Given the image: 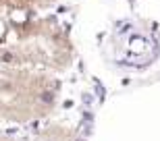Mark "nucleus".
<instances>
[{
  "label": "nucleus",
  "instance_id": "1",
  "mask_svg": "<svg viewBox=\"0 0 160 141\" xmlns=\"http://www.w3.org/2000/svg\"><path fill=\"white\" fill-rule=\"evenodd\" d=\"M71 62V40L54 19L0 6V66L56 77Z\"/></svg>",
  "mask_w": 160,
  "mask_h": 141
},
{
  "label": "nucleus",
  "instance_id": "2",
  "mask_svg": "<svg viewBox=\"0 0 160 141\" xmlns=\"http://www.w3.org/2000/svg\"><path fill=\"white\" fill-rule=\"evenodd\" d=\"M58 79L25 69L0 66V124L46 120L58 104Z\"/></svg>",
  "mask_w": 160,
  "mask_h": 141
},
{
  "label": "nucleus",
  "instance_id": "3",
  "mask_svg": "<svg viewBox=\"0 0 160 141\" xmlns=\"http://www.w3.org/2000/svg\"><path fill=\"white\" fill-rule=\"evenodd\" d=\"M31 141H85V139L79 133H75L73 129H69L67 124L48 123L38 129V133L33 135Z\"/></svg>",
  "mask_w": 160,
  "mask_h": 141
},
{
  "label": "nucleus",
  "instance_id": "4",
  "mask_svg": "<svg viewBox=\"0 0 160 141\" xmlns=\"http://www.w3.org/2000/svg\"><path fill=\"white\" fill-rule=\"evenodd\" d=\"M54 0H0V6L4 8H17V11H31L42 12L48 6H52Z\"/></svg>",
  "mask_w": 160,
  "mask_h": 141
},
{
  "label": "nucleus",
  "instance_id": "5",
  "mask_svg": "<svg viewBox=\"0 0 160 141\" xmlns=\"http://www.w3.org/2000/svg\"><path fill=\"white\" fill-rule=\"evenodd\" d=\"M0 141H15V139H11V137H6V135H0Z\"/></svg>",
  "mask_w": 160,
  "mask_h": 141
}]
</instances>
